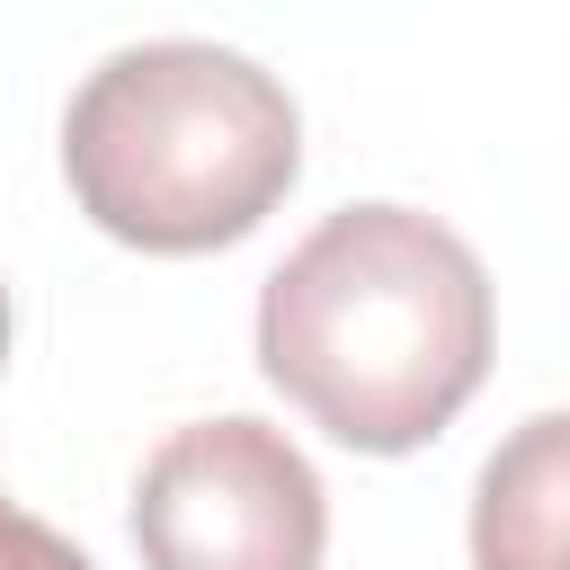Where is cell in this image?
<instances>
[{
    "instance_id": "6da1fadb",
    "label": "cell",
    "mask_w": 570,
    "mask_h": 570,
    "mask_svg": "<svg viewBox=\"0 0 570 570\" xmlns=\"http://www.w3.org/2000/svg\"><path fill=\"white\" fill-rule=\"evenodd\" d=\"M499 338L481 249L392 196L321 214L258 285V374L356 454H419L481 392Z\"/></svg>"
},
{
    "instance_id": "7a4b0ae2",
    "label": "cell",
    "mask_w": 570,
    "mask_h": 570,
    "mask_svg": "<svg viewBox=\"0 0 570 570\" xmlns=\"http://www.w3.org/2000/svg\"><path fill=\"white\" fill-rule=\"evenodd\" d=\"M303 169L294 89L240 45L151 36L116 45L62 107L71 205L151 258L249 240Z\"/></svg>"
},
{
    "instance_id": "3957f363",
    "label": "cell",
    "mask_w": 570,
    "mask_h": 570,
    "mask_svg": "<svg viewBox=\"0 0 570 570\" xmlns=\"http://www.w3.org/2000/svg\"><path fill=\"white\" fill-rule=\"evenodd\" d=\"M134 552L142 570H321L330 490L285 428L187 419L134 472Z\"/></svg>"
},
{
    "instance_id": "277c9868",
    "label": "cell",
    "mask_w": 570,
    "mask_h": 570,
    "mask_svg": "<svg viewBox=\"0 0 570 570\" xmlns=\"http://www.w3.org/2000/svg\"><path fill=\"white\" fill-rule=\"evenodd\" d=\"M472 570H570V410L517 419L472 481Z\"/></svg>"
},
{
    "instance_id": "5b68a950",
    "label": "cell",
    "mask_w": 570,
    "mask_h": 570,
    "mask_svg": "<svg viewBox=\"0 0 570 570\" xmlns=\"http://www.w3.org/2000/svg\"><path fill=\"white\" fill-rule=\"evenodd\" d=\"M0 570H98L62 525H45L36 508H18V499H0Z\"/></svg>"
},
{
    "instance_id": "8992f818",
    "label": "cell",
    "mask_w": 570,
    "mask_h": 570,
    "mask_svg": "<svg viewBox=\"0 0 570 570\" xmlns=\"http://www.w3.org/2000/svg\"><path fill=\"white\" fill-rule=\"evenodd\" d=\"M0 365H9V285H0Z\"/></svg>"
}]
</instances>
